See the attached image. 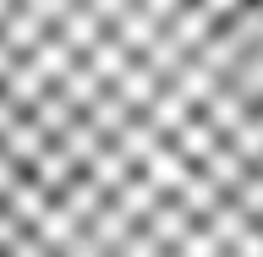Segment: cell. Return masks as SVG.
I'll use <instances>...</instances> for the list:
<instances>
[{
    "mask_svg": "<svg viewBox=\"0 0 263 257\" xmlns=\"http://www.w3.org/2000/svg\"><path fill=\"white\" fill-rule=\"evenodd\" d=\"M0 257H263V0H0Z\"/></svg>",
    "mask_w": 263,
    "mask_h": 257,
    "instance_id": "obj_1",
    "label": "cell"
}]
</instances>
